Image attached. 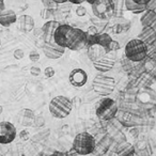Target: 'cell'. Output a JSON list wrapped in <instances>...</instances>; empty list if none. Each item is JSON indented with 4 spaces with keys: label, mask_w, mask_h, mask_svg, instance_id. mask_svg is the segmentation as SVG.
<instances>
[{
    "label": "cell",
    "mask_w": 156,
    "mask_h": 156,
    "mask_svg": "<svg viewBox=\"0 0 156 156\" xmlns=\"http://www.w3.org/2000/svg\"><path fill=\"white\" fill-rule=\"evenodd\" d=\"M135 151V155L137 156H151L152 155V147L150 142L144 139H140L137 140L136 142L133 144Z\"/></svg>",
    "instance_id": "obj_15"
},
{
    "label": "cell",
    "mask_w": 156,
    "mask_h": 156,
    "mask_svg": "<svg viewBox=\"0 0 156 156\" xmlns=\"http://www.w3.org/2000/svg\"><path fill=\"white\" fill-rule=\"evenodd\" d=\"M73 27L71 25L67 24H60L58 26V28L56 29L54 33V42L57 45L61 46V47L66 48V39L67 34L71 31V29Z\"/></svg>",
    "instance_id": "obj_12"
},
{
    "label": "cell",
    "mask_w": 156,
    "mask_h": 156,
    "mask_svg": "<svg viewBox=\"0 0 156 156\" xmlns=\"http://www.w3.org/2000/svg\"><path fill=\"white\" fill-rule=\"evenodd\" d=\"M69 81L73 87L81 88L88 83V74L83 69H74L69 75Z\"/></svg>",
    "instance_id": "obj_10"
},
{
    "label": "cell",
    "mask_w": 156,
    "mask_h": 156,
    "mask_svg": "<svg viewBox=\"0 0 156 156\" xmlns=\"http://www.w3.org/2000/svg\"><path fill=\"white\" fill-rule=\"evenodd\" d=\"M0 46H1V40H0Z\"/></svg>",
    "instance_id": "obj_44"
},
{
    "label": "cell",
    "mask_w": 156,
    "mask_h": 156,
    "mask_svg": "<svg viewBox=\"0 0 156 156\" xmlns=\"http://www.w3.org/2000/svg\"><path fill=\"white\" fill-rule=\"evenodd\" d=\"M95 1L96 0H85V2H88L89 5H92V3H94Z\"/></svg>",
    "instance_id": "obj_41"
},
{
    "label": "cell",
    "mask_w": 156,
    "mask_h": 156,
    "mask_svg": "<svg viewBox=\"0 0 156 156\" xmlns=\"http://www.w3.org/2000/svg\"><path fill=\"white\" fill-rule=\"evenodd\" d=\"M112 41V37L108 33H98V45L102 46L106 52L110 51V44Z\"/></svg>",
    "instance_id": "obj_23"
},
{
    "label": "cell",
    "mask_w": 156,
    "mask_h": 156,
    "mask_svg": "<svg viewBox=\"0 0 156 156\" xmlns=\"http://www.w3.org/2000/svg\"><path fill=\"white\" fill-rule=\"evenodd\" d=\"M75 12H76V15L79 16V17H83V16L87 15V9H86V8L83 7V5H77V8H76V10H75Z\"/></svg>",
    "instance_id": "obj_28"
},
{
    "label": "cell",
    "mask_w": 156,
    "mask_h": 156,
    "mask_svg": "<svg viewBox=\"0 0 156 156\" xmlns=\"http://www.w3.org/2000/svg\"><path fill=\"white\" fill-rule=\"evenodd\" d=\"M0 1H3V0H0Z\"/></svg>",
    "instance_id": "obj_45"
},
{
    "label": "cell",
    "mask_w": 156,
    "mask_h": 156,
    "mask_svg": "<svg viewBox=\"0 0 156 156\" xmlns=\"http://www.w3.org/2000/svg\"><path fill=\"white\" fill-rule=\"evenodd\" d=\"M2 112H3V107L1 106V105H0V115H1Z\"/></svg>",
    "instance_id": "obj_43"
},
{
    "label": "cell",
    "mask_w": 156,
    "mask_h": 156,
    "mask_svg": "<svg viewBox=\"0 0 156 156\" xmlns=\"http://www.w3.org/2000/svg\"><path fill=\"white\" fill-rule=\"evenodd\" d=\"M16 22H18V27L24 32H30L34 29V20L30 15H20Z\"/></svg>",
    "instance_id": "obj_19"
},
{
    "label": "cell",
    "mask_w": 156,
    "mask_h": 156,
    "mask_svg": "<svg viewBox=\"0 0 156 156\" xmlns=\"http://www.w3.org/2000/svg\"><path fill=\"white\" fill-rule=\"evenodd\" d=\"M92 11L94 15L98 18H107L113 11L115 5L111 0H96L95 2L92 3Z\"/></svg>",
    "instance_id": "obj_9"
},
{
    "label": "cell",
    "mask_w": 156,
    "mask_h": 156,
    "mask_svg": "<svg viewBox=\"0 0 156 156\" xmlns=\"http://www.w3.org/2000/svg\"><path fill=\"white\" fill-rule=\"evenodd\" d=\"M29 59H30L31 62H37L40 60V54L35 50H32V51L29 54Z\"/></svg>",
    "instance_id": "obj_30"
},
{
    "label": "cell",
    "mask_w": 156,
    "mask_h": 156,
    "mask_svg": "<svg viewBox=\"0 0 156 156\" xmlns=\"http://www.w3.org/2000/svg\"><path fill=\"white\" fill-rule=\"evenodd\" d=\"M98 44V32L96 33H89L87 32V39H86V48L90 47L92 45Z\"/></svg>",
    "instance_id": "obj_25"
},
{
    "label": "cell",
    "mask_w": 156,
    "mask_h": 156,
    "mask_svg": "<svg viewBox=\"0 0 156 156\" xmlns=\"http://www.w3.org/2000/svg\"><path fill=\"white\" fill-rule=\"evenodd\" d=\"M55 74H56V71H55V69L52 66H47V67H45V69H44V75H45L46 78L54 77Z\"/></svg>",
    "instance_id": "obj_29"
},
{
    "label": "cell",
    "mask_w": 156,
    "mask_h": 156,
    "mask_svg": "<svg viewBox=\"0 0 156 156\" xmlns=\"http://www.w3.org/2000/svg\"><path fill=\"white\" fill-rule=\"evenodd\" d=\"M115 80L111 76H107L105 74L101 73L94 77L92 81V88L94 92L102 96H107L111 94L115 90Z\"/></svg>",
    "instance_id": "obj_5"
},
{
    "label": "cell",
    "mask_w": 156,
    "mask_h": 156,
    "mask_svg": "<svg viewBox=\"0 0 156 156\" xmlns=\"http://www.w3.org/2000/svg\"><path fill=\"white\" fill-rule=\"evenodd\" d=\"M95 138L88 132H83L76 135L73 140V144H72V149L81 156L92 154L95 151Z\"/></svg>",
    "instance_id": "obj_1"
},
{
    "label": "cell",
    "mask_w": 156,
    "mask_h": 156,
    "mask_svg": "<svg viewBox=\"0 0 156 156\" xmlns=\"http://www.w3.org/2000/svg\"><path fill=\"white\" fill-rule=\"evenodd\" d=\"M134 2L138 3V5H147V3L151 1V0H133Z\"/></svg>",
    "instance_id": "obj_36"
},
{
    "label": "cell",
    "mask_w": 156,
    "mask_h": 156,
    "mask_svg": "<svg viewBox=\"0 0 156 156\" xmlns=\"http://www.w3.org/2000/svg\"><path fill=\"white\" fill-rule=\"evenodd\" d=\"M22 156H26V155H22Z\"/></svg>",
    "instance_id": "obj_46"
},
{
    "label": "cell",
    "mask_w": 156,
    "mask_h": 156,
    "mask_svg": "<svg viewBox=\"0 0 156 156\" xmlns=\"http://www.w3.org/2000/svg\"><path fill=\"white\" fill-rule=\"evenodd\" d=\"M149 56V46L139 39H133L125 45V57L130 62H140Z\"/></svg>",
    "instance_id": "obj_2"
},
{
    "label": "cell",
    "mask_w": 156,
    "mask_h": 156,
    "mask_svg": "<svg viewBox=\"0 0 156 156\" xmlns=\"http://www.w3.org/2000/svg\"><path fill=\"white\" fill-rule=\"evenodd\" d=\"M139 121L140 119L132 112H124L121 117V123L126 127H134V126L138 125Z\"/></svg>",
    "instance_id": "obj_21"
},
{
    "label": "cell",
    "mask_w": 156,
    "mask_h": 156,
    "mask_svg": "<svg viewBox=\"0 0 156 156\" xmlns=\"http://www.w3.org/2000/svg\"><path fill=\"white\" fill-rule=\"evenodd\" d=\"M44 125H45V119L42 115H37L34 118L33 126H35V127H43Z\"/></svg>",
    "instance_id": "obj_27"
},
{
    "label": "cell",
    "mask_w": 156,
    "mask_h": 156,
    "mask_svg": "<svg viewBox=\"0 0 156 156\" xmlns=\"http://www.w3.org/2000/svg\"><path fill=\"white\" fill-rule=\"evenodd\" d=\"M3 10H5V2H3V1H0V13H1V12H2Z\"/></svg>",
    "instance_id": "obj_39"
},
{
    "label": "cell",
    "mask_w": 156,
    "mask_h": 156,
    "mask_svg": "<svg viewBox=\"0 0 156 156\" xmlns=\"http://www.w3.org/2000/svg\"><path fill=\"white\" fill-rule=\"evenodd\" d=\"M20 138L22 139L23 141H28L30 139V133L28 132V129H23L22 132L20 133Z\"/></svg>",
    "instance_id": "obj_31"
},
{
    "label": "cell",
    "mask_w": 156,
    "mask_h": 156,
    "mask_svg": "<svg viewBox=\"0 0 156 156\" xmlns=\"http://www.w3.org/2000/svg\"><path fill=\"white\" fill-rule=\"evenodd\" d=\"M120 48V44L117 41H112L110 44V51H115L117 52Z\"/></svg>",
    "instance_id": "obj_34"
},
{
    "label": "cell",
    "mask_w": 156,
    "mask_h": 156,
    "mask_svg": "<svg viewBox=\"0 0 156 156\" xmlns=\"http://www.w3.org/2000/svg\"><path fill=\"white\" fill-rule=\"evenodd\" d=\"M113 152L117 154V156H135L134 147L127 141L118 143Z\"/></svg>",
    "instance_id": "obj_18"
},
{
    "label": "cell",
    "mask_w": 156,
    "mask_h": 156,
    "mask_svg": "<svg viewBox=\"0 0 156 156\" xmlns=\"http://www.w3.org/2000/svg\"><path fill=\"white\" fill-rule=\"evenodd\" d=\"M55 2L57 3V5H64V3H66L69 0H54Z\"/></svg>",
    "instance_id": "obj_38"
},
{
    "label": "cell",
    "mask_w": 156,
    "mask_h": 156,
    "mask_svg": "<svg viewBox=\"0 0 156 156\" xmlns=\"http://www.w3.org/2000/svg\"><path fill=\"white\" fill-rule=\"evenodd\" d=\"M42 48H43L44 55L48 59H52V60L61 58L65 52V48L57 45L55 42H45Z\"/></svg>",
    "instance_id": "obj_11"
},
{
    "label": "cell",
    "mask_w": 156,
    "mask_h": 156,
    "mask_svg": "<svg viewBox=\"0 0 156 156\" xmlns=\"http://www.w3.org/2000/svg\"><path fill=\"white\" fill-rule=\"evenodd\" d=\"M73 108V103L63 95L55 96L49 103V112L56 119H64L69 117Z\"/></svg>",
    "instance_id": "obj_3"
},
{
    "label": "cell",
    "mask_w": 156,
    "mask_h": 156,
    "mask_svg": "<svg viewBox=\"0 0 156 156\" xmlns=\"http://www.w3.org/2000/svg\"><path fill=\"white\" fill-rule=\"evenodd\" d=\"M118 105L112 98L104 96L95 105V115L103 121H110L117 115Z\"/></svg>",
    "instance_id": "obj_4"
},
{
    "label": "cell",
    "mask_w": 156,
    "mask_h": 156,
    "mask_svg": "<svg viewBox=\"0 0 156 156\" xmlns=\"http://www.w3.org/2000/svg\"><path fill=\"white\" fill-rule=\"evenodd\" d=\"M64 156H81V155H79L77 152H75L73 149H71L69 151H67L66 153L64 154Z\"/></svg>",
    "instance_id": "obj_35"
},
{
    "label": "cell",
    "mask_w": 156,
    "mask_h": 156,
    "mask_svg": "<svg viewBox=\"0 0 156 156\" xmlns=\"http://www.w3.org/2000/svg\"><path fill=\"white\" fill-rule=\"evenodd\" d=\"M35 115L33 110L28 108H23L18 111L17 113V121L20 125L25 126V127H29V126H33V122H34Z\"/></svg>",
    "instance_id": "obj_13"
},
{
    "label": "cell",
    "mask_w": 156,
    "mask_h": 156,
    "mask_svg": "<svg viewBox=\"0 0 156 156\" xmlns=\"http://www.w3.org/2000/svg\"><path fill=\"white\" fill-rule=\"evenodd\" d=\"M86 39H87V32L83 29L73 28L67 34L66 39V48L73 50V51H78L83 48H86Z\"/></svg>",
    "instance_id": "obj_6"
},
{
    "label": "cell",
    "mask_w": 156,
    "mask_h": 156,
    "mask_svg": "<svg viewBox=\"0 0 156 156\" xmlns=\"http://www.w3.org/2000/svg\"><path fill=\"white\" fill-rule=\"evenodd\" d=\"M108 156H117V154H115V152H111V153H109Z\"/></svg>",
    "instance_id": "obj_42"
},
{
    "label": "cell",
    "mask_w": 156,
    "mask_h": 156,
    "mask_svg": "<svg viewBox=\"0 0 156 156\" xmlns=\"http://www.w3.org/2000/svg\"><path fill=\"white\" fill-rule=\"evenodd\" d=\"M156 22V12L155 10H145L140 18V23L143 28L145 27H154Z\"/></svg>",
    "instance_id": "obj_20"
},
{
    "label": "cell",
    "mask_w": 156,
    "mask_h": 156,
    "mask_svg": "<svg viewBox=\"0 0 156 156\" xmlns=\"http://www.w3.org/2000/svg\"><path fill=\"white\" fill-rule=\"evenodd\" d=\"M51 156H64V153H61V152H56V153H54Z\"/></svg>",
    "instance_id": "obj_40"
},
{
    "label": "cell",
    "mask_w": 156,
    "mask_h": 156,
    "mask_svg": "<svg viewBox=\"0 0 156 156\" xmlns=\"http://www.w3.org/2000/svg\"><path fill=\"white\" fill-rule=\"evenodd\" d=\"M14 55V58L16 59V60H20V59H23L25 57V52L23 49H20V48H18V49H16L15 51L13 52Z\"/></svg>",
    "instance_id": "obj_32"
},
{
    "label": "cell",
    "mask_w": 156,
    "mask_h": 156,
    "mask_svg": "<svg viewBox=\"0 0 156 156\" xmlns=\"http://www.w3.org/2000/svg\"><path fill=\"white\" fill-rule=\"evenodd\" d=\"M155 35L156 33L154 27H145V28H143V30L141 31L137 39L141 40L143 43L147 44V46H149L153 45L155 43Z\"/></svg>",
    "instance_id": "obj_17"
},
{
    "label": "cell",
    "mask_w": 156,
    "mask_h": 156,
    "mask_svg": "<svg viewBox=\"0 0 156 156\" xmlns=\"http://www.w3.org/2000/svg\"><path fill=\"white\" fill-rule=\"evenodd\" d=\"M17 136V130L13 123L9 121L0 122V144H9Z\"/></svg>",
    "instance_id": "obj_8"
},
{
    "label": "cell",
    "mask_w": 156,
    "mask_h": 156,
    "mask_svg": "<svg viewBox=\"0 0 156 156\" xmlns=\"http://www.w3.org/2000/svg\"><path fill=\"white\" fill-rule=\"evenodd\" d=\"M17 20V15L13 10H3L0 13V26L10 27L11 25L15 24Z\"/></svg>",
    "instance_id": "obj_16"
},
{
    "label": "cell",
    "mask_w": 156,
    "mask_h": 156,
    "mask_svg": "<svg viewBox=\"0 0 156 156\" xmlns=\"http://www.w3.org/2000/svg\"><path fill=\"white\" fill-rule=\"evenodd\" d=\"M60 23L57 20H47L45 24L42 26V34H43V39L45 42H54V33Z\"/></svg>",
    "instance_id": "obj_14"
},
{
    "label": "cell",
    "mask_w": 156,
    "mask_h": 156,
    "mask_svg": "<svg viewBox=\"0 0 156 156\" xmlns=\"http://www.w3.org/2000/svg\"><path fill=\"white\" fill-rule=\"evenodd\" d=\"M117 61V52L115 51H109L106 52L104 56H102L100 59L93 62V66L96 71L100 73H107L110 69H113Z\"/></svg>",
    "instance_id": "obj_7"
},
{
    "label": "cell",
    "mask_w": 156,
    "mask_h": 156,
    "mask_svg": "<svg viewBox=\"0 0 156 156\" xmlns=\"http://www.w3.org/2000/svg\"><path fill=\"white\" fill-rule=\"evenodd\" d=\"M30 74L32 76H34V77H37V76H39L40 74H41V69H40V67H37V66H31Z\"/></svg>",
    "instance_id": "obj_33"
},
{
    "label": "cell",
    "mask_w": 156,
    "mask_h": 156,
    "mask_svg": "<svg viewBox=\"0 0 156 156\" xmlns=\"http://www.w3.org/2000/svg\"><path fill=\"white\" fill-rule=\"evenodd\" d=\"M42 5L47 10H56L58 5L55 2L54 0H42Z\"/></svg>",
    "instance_id": "obj_26"
},
{
    "label": "cell",
    "mask_w": 156,
    "mask_h": 156,
    "mask_svg": "<svg viewBox=\"0 0 156 156\" xmlns=\"http://www.w3.org/2000/svg\"><path fill=\"white\" fill-rule=\"evenodd\" d=\"M105 54H106L105 49L102 46L98 45V44L88 47V57H89V59L92 62H94V61H96L98 59H100L101 57L104 56Z\"/></svg>",
    "instance_id": "obj_22"
},
{
    "label": "cell",
    "mask_w": 156,
    "mask_h": 156,
    "mask_svg": "<svg viewBox=\"0 0 156 156\" xmlns=\"http://www.w3.org/2000/svg\"><path fill=\"white\" fill-rule=\"evenodd\" d=\"M67 2H71L73 5H80L85 2V0H69Z\"/></svg>",
    "instance_id": "obj_37"
},
{
    "label": "cell",
    "mask_w": 156,
    "mask_h": 156,
    "mask_svg": "<svg viewBox=\"0 0 156 156\" xmlns=\"http://www.w3.org/2000/svg\"><path fill=\"white\" fill-rule=\"evenodd\" d=\"M124 5L127 11L132 12L134 14H141L147 10V5H141L134 2L133 0H124Z\"/></svg>",
    "instance_id": "obj_24"
}]
</instances>
